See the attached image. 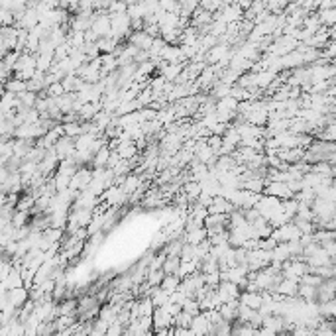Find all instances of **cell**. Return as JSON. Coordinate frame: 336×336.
<instances>
[{
	"mask_svg": "<svg viewBox=\"0 0 336 336\" xmlns=\"http://www.w3.org/2000/svg\"><path fill=\"white\" fill-rule=\"evenodd\" d=\"M256 209L260 211V214L265 218V220L272 222L279 212H283V200L274 197V195H267V193H265V195H261V199L258 200Z\"/></svg>",
	"mask_w": 336,
	"mask_h": 336,
	"instance_id": "obj_1",
	"label": "cell"
},
{
	"mask_svg": "<svg viewBox=\"0 0 336 336\" xmlns=\"http://www.w3.org/2000/svg\"><path fill=\"white\" fill-rule=\"evenodd\" d=\"M272 263V252L263 248H256L248 252V270L250 272H260Z\"/></svg>",
	"mask_w": 336,
	"mask_h": 336,
	"instance_id": "obj_2",
	"label": "cell"
},
{
	"mask_svg": "<svg viewBox=\"0 0 336 336\" xmlns=\"http://www.w3.org/2000/svg\"><path fill=\"white\" fill-rule=\"evenodd\" d=\"M263 193H267V195H274L277 199L285 200V199H293L295 197V193L291 191V187L287 185L285 181H270L267 185H265V191Z\"/></svg>",
	"mask_w": 336,
	"mask_h": 336,
	"instance_id": "obj_3",
	"label": "cell"
},
{
	"mask_svg": "<svg viewBox=\"0 0 336 336\" xmlns=\"http://www.w3.org/2000/svg\"><path fill=\"white\" fill-rule=\"evenodd\" d=\"M6 297H8V303L14 305L16 309L24 307V303L30 299V289L28 287H16V289H8L6 291Z\"/></svg>",
	"mask_w": 336,
	"mask_h": 336,
	"instance_id": "obj_4",
	"label": "cell"
},
{
	"mask_svg": "<svg viewBox=\"0 0 336 336\" xmlns=\"http://www.w3.org/2000/svg\"><path fill=\"white\" fill-rule=\"evenodd\" d=\"M211 319H209V315L205 311H200L199 315H195L193 317V324H191V328H193V332L195 334H205V332H211Z\"/></svg>",
	"mask_w": 336,
	"mask_h": 336,
	"instance_id": "obj_5",
	"label": "cell"
},
{
	"mask_svg": "<svg viewBox=\"0 0 336 336\" xmlns=\"http://www.w3.org/2000/svg\"><path fill=\"white\" fill-rule=\"evenodd\" d=\"M275 291L285 295V297H295V295H299V281L297 279H291V277H283Z\"/></svg>",
	"mask_w": 336,
	"mask_h": 336,
	"instance_id": "obj_6",
	"label": "cell"
},
{
	"mask_svg": "<svg viewBox=\"0 0 336 336\" xmlns=\"http://www.w3.org/2000/svg\"><path fill=\"white\" fill-rule=\"evenodd\" d=\"M240 303H244V305H248L252 309H260L261 305H263V295H261V291H242V295H240Z\"/></svg>",
	"mask_w": 336,
	"mask_h": 336,
	"instance_id": "obj_7",
	"label": "cell"
},
{
	"mask_svg": "<svg viewBox=\"0 0 336 336\" xmlns=\"http://www.w3.org/2000/svg\"><path fill=\"white\" fill-rule=\"evenodd\" d=\"M153 39H155V37L149 36L146 30H144V32H140V30H138V32H134L132 37H130V43H134V46L140 48V50H148L149 51L151 43H153Z\"/></svg>",
	"mask_w": 336,
	"mask_h": 336,
	"instance_id": "obj_8",
	"label": "cell"
},
{
	"mask_svg": "<svg viewBox=\"0 0 336 336\" xmlns=\"http://www.w3.org/2000/svg\"><path fill=\"white\" fill-rule=\"evenodd\" d=\"M207 238H209L207 226H200V228H195V230H185V234H183V240L189 242V244H193V246L200 244V242L207 240Z\"/></svg>",
	"mask_w": 336,
	"mask_h": 336,
	"instance_id": "obj_9",
	"label": "cell"
},
{
	"mask_svg": "<svg viewBox=\"0 0 336 336\" xmlns=\"http://www.w3.org/2000/svg\"><path fill=\"white\" fill-rule=\"evenodd\" d=\"M110 153H112V149L108 144L102 146V148L95 153V158H93V162H91V167H106V165H108V160H110Z\"/></svg>",
	"mask_w": 336,
	"mask_h": 336,
	"instance_id": "obj_10",
	"label": "cell"
},
{
	"mask_svg": "<svg viewBox=\"0 0 336 336\" xmlns=\"http://www.w3.org/2000/svg\"><path fill=\"white\" fill-rule=\"evenodd\" d=\"M183 191H185L187 197H189V203H197V199H199L200 193H203V183L191 179V181H187L185 185H183Z\"/></svg>",
	"mask_w": 336,
	"mask_h": 336,
	"instance_id": "obj_11",
	"label": "cell"
},
{
	"mask_svg": "<svg viewBox=\"0 0 336 336\" xmlns=\"http://www.w3.org/2000/svg\"><path fill=\"white\" fill-rule=\"evenodd\" d=\"M4 88H6V91H12L16 95H20V93H24L26 88H28V81L18 79V77H12V79H8V81L4 83Z\"/></svg>",
	"mask_w": 336,
	"mask_h": 336,
	"instance_id": "obj_12",
	"label": "cell"
},
{
	"mask_svg": "<svg viewBox=\"0 0 336 336\" xmlns=\"http://www.w3.org/2000/svg\"><path fill=\"white\" fill-rule=\"evenodd\" d=\"M179 267H181V256H167L162 270L165 274H179Z\"/></svg>",
	"mask_w": 336,
	"mask_h": 336,
	"instance_id": "obj_13",
	"label": "cell"
},
{
	"mask_svg": "<svg viewBox=\"0 0 336 336\" xmlns=\"http://www.w3.org/2000/svg\"><path fill=\"white\" fill-rule=\"evenodd\" d=\"M299 295L305 301H317V287L307 285V283H299Z\"/></svg>",
	"mask_w": 336,
	"mask_h": 336,
	"instance_id": "obj_14",
	"label": "cell"
},
{
	"mask_svg": "<svg viewBox=\"0 0 336 336\" xmlns=\"http://www.w3.org/2000/svg\"><path fill=\"white\" fill-rule=\"evenodd\" d=\"M63 130H65V136H81L83 134V122H67V124H63Z\"/></svg>",
	"mask_w": 336,
	"mask_h": 336,
	"instance_id": "obj_15",
	"label": "cell"
},
{
	"mask_svg": "<svg viewBox=\"0 0 336 336\" xmlns=\"http://www.w3.org/2000/svg\"><path fill=\"white\" fill-rule=\"evenodd\" d=\"M193 317H195V315H191L189 311H181L177 317H175V326L191 328V324H193Z\"/></svg>",
	"mask_w": 336,
	"mask_h": 336,
	"instance_id": "obj_16",
	"label": "cell"
},
{
	"mask_svg": "<svg viewBox=\"0 0 336 336\" xmlns=\"http://www.w3.org/2000/svg\"><path fill=\"white\" fill-rule=\"evenodd\" d=\"M334 301H336V297H334Z\"/></svg>",
	"mask_w": 336,
	"mask_h": 336,
	"instance_id": "obj_17",
	"label": "cell"
}]
</instances>
